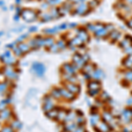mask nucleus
<instances>
[{
    "mask_svg": "<svg viewBox=\"0 0 132 132\" xmlns=\"http://www.w3.org/2000/svg\"><path fill=\"white\" fill-rule=\"evenodd\" d=\"M130 46V42H129V40H128L127 38L126 39H124L123 41H122V42H121V47H122V48H128V47H129Z\"/></svg>",
    "mask_w": 132,
    "mask_h": 132,
    "instance_id": "f03ea898",
    "label": "nucleus"
},
{
    "mask_svg": "<svg viewBox=\"0 0 132 132\" xmlns=\"http://www.w3.org/2000/svg\"><path fill=\"white\" fill-rule=\"evenodd\" d=\"M128 26H129L130 28H132V18H130V20H129V21L128 22Z\"/></svg>",
    "mask_w": 132,
    "mask_h": 132,
    "instance_id": "39448f33",
    "label": "nucleus"
},
{
    "mask_svg": "<svg viewBox=\"0 0 132 132\" xmlns=\"http://www.w3.org/2000/svg\"><path fill=\"white\" fill-rule=\"evenodd\" d=\"M88 86L91 90H97L98 88H100V83L97 82V81H92V82L89 84Z\"/></svg>",
    "mask_w": 132,
    "mask_h": 132,
    "instance_id": "f257e3e1",
    "label": "nucleus"
},
{
    "mask_svg": "<svg viewBox=\"0 0 132 132\" xmlns=\"http://www.w3.org/2000/svg\"><path fill=\"white\" fill-rule=\"evenodd\" d=\"M125 52H126L127 54H129V55H132V46L130 45L129 47L126 48V49H125Z\"/></svg>",
    "mask_w": 132,
    "mask_h": 132,
    "instance_id": "7ed1b4c3",
    "label": "nucleus"
},
{
    "mask_svg": "<svg viewBox=\"0 0 132 132\" xmlns=\"http://www.w3.org/2000/svg\"><path fill=\"white\" fill-rule=\"evenodd\" d=\"M126 78H127L128 79H129V80H132V70H129V71L127 72V74H126Z\"/></svg>",
    "mask_w": 132,
    "mask_h": 132,
    "instance_id": "20e7f679",
    "label": "nucleus"
}]
</instances>
